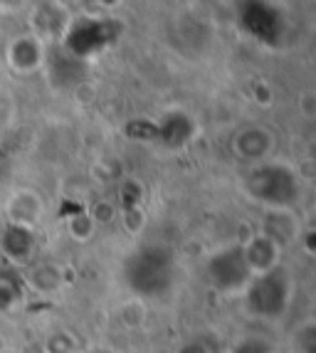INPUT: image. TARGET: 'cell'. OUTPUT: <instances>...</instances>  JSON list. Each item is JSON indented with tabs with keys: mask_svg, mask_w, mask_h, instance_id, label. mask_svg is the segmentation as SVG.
<instances>
[{
	"mask_svg": "<svg viewBox=\"0 0 316 353\" xmlns=\"http://www.w3.org/2000/svg\"><path fill=\"white\" fill-rule=\"evenodd\" d=\"M124 279L139 296H164L176 282V259L161 245H146L126 257Z\"/></svg>",
	"mask_w": 316,
	"mask_h": 353,
	"instance_id": "1",
	"label": "cell"
},
{
	"mask_svg": "<svg viewBox=\"0 0 316 353\" xmlns=\"http://www.w3.org/2000/svg\"><path fill=\"white\" fill-rule=\"evenodd\" d=\"M245 185L247 193L270 210H289L299 198V176L284 163H257Z\"/></svg>",
	"mask_w": 316,
	"mask_h": 353,
	"instance_id": "2",
	"label": "cell"
},
{
	"mask_svg": "<svg viewBox=\"0 0 316 353\" xmlns=\"http://www.w3.org/2000/svg\"><path fill=\"white\" fill-rule=\"evenodd\" d=\"M294 299V282L284 267H277L264 274H255L245 287V301L255 316L259 319H282L287 314Z\"/></svg>",
	"mask_w": 316,
	"mask_h": 353,
	"instance_id": "3",
	"label": "cell"
},
{
	"mask_svg": "<svg viewBox=\"0 0 316 353\" xmlns=\"http://www.w3.org/2000/svg\"><path fill=\"white\" fill-rule=\"evenodd\" d=\"M119 30H121V25H117L114 20L82 15V18L67 23L62 45H65V52L79 62V59L94 57L104 48H109L119 37Z\"/></svg>",
	"mask_w": 316,
	"mask_h": 353,
	"instance_id": "4",
	"label": "cell"
},
{
	"mask_svg": "<svg viewBox=\"0 0 316 353\" xmlns=\"http://www.w3.org/2000/svg\"><path fill=\"white\" fill-rule=\"evenodd\" d=\"M208 277H210L213 287L230 294V292H245L250 284L252 272L245 262L240 245H230V248L217 250L210 259H208Z\"/></svg>",
	"mask_w": 316,
	"mask_h": 353,
	"instance_id": "5",
	"label": "cell"
},
{
	"mask_svg": "<svg viewBox=\"0 0 316 353\" xmlns=\"http://www.w3.org/2000/svg\"><path fill=\"white\" fill-rule=\"evenodd\" d=\"M230 148L237 159L247 161V163H264L275 148V134L259 124L242 126L240 131H235Z\"/></svg>",
	"mask_w": 316,
	"mask_h": 353,
	"instance_id": "6",
	"label": "cell"
},
{
	"mask_svg": "<svg viewBox=\"0 0 316 353\" xmlns=\"http://www.w3.org/2000/svg\"><path fill=\"white\" fill-rule=\"evenodd\" d=\"M6 57L8 65L18 74H35L45 65V45L32 32H25V35H18L8 45Z\"/></svg>",
	"mask_w": 316,
	"mask_h": 353,
	"instance_id": "7",
	"label": "cell"
},
{
	"mask_svg": "<svg viewBox=\"0 0 316 353\" xmlns=\"http://www.w3.org/2000/svg\"><path fill=\"white\" fill-rule=\"evenodd\" d=\"M8 220L10 225H18V228L35 230L40 225L42 215H45V201L42 195L32 188H18L15 193L8 198Z\"/></svg>",
	"mask_w": 316,
	"mask_h": 353,
	"instance_id": "8",
	"label": "cell"
},
{
	"mask_svg": "<svg viewBox=\"0 0 316 353\" xmlns=\"http://www.w3.org/2000/svg\"><path fill=\"white\" fill-rule=\"evenodd\" d=\"M35 248H37L35 230L18 228V225H10V223L0 230V252L6 254V259L12 262V265H28L30 259L35 257Z\"/></svg>",
	"mask_w": 316,
	"mask_h": 353,
	"instance_id": "9",
	"label": "cell"
},
{
	"mask_svg": "<svg viewBox=\"0 0 316 353\" xmlns=\"http://www.w3.org/2000/svg\"><path fill=\"white\" fill-rule=\"evenodd\" d=\"M242 254H245V262L250 267L252 277H255V274H264V272H272L279 267L282 245H277L264 232H257L247 240V245H242Z\"/></svg>",
	"mask_w": 316,
	"mask_h": 353,
	"instance_id": "10",
	"label": "cell"
},
{
	"mask_svg": "<svg viewBox=\"0 0 316 353\" xmlns=\"http://www.w3.org/2000/svg\"><path fill=\"white\" fill-rule=\"evenodd\" d=\"M195 134V121L186 112H168L153 124V139L168 148H181Z\"/></svg>",
	"mask_w": 316,
	"mask_h": 353,
	"instance_id": "11",
	"label": "cell"
},
{
	"mask_svg": "<svg viewBox=\"0 0 316 353\" xmlns=\"http://www.w3.org/2000/svg\"><path fill=\"white\" fill-rule=\"evenodd\" d=\"M245 10L247 12H242V23L255 37L267 40V37L279 35V12H275V8L264 6V3H252Z\"/></svg>",
	"mask_w": 316,
	"mask_h": 353,
	"instance_id": "12",
	"label": "cell"
},
{
	"mask_svg": "<svg viewBox=\"0 0 316 353\" xmlns=\"http://www.w3.org/2000/svg\"><path fill=\"white\" fill-rule=\"evenodd\" d=\"M30 20H32V35L37 37V40L45 42L47 37H62L65 35V28H67V15L62 8L57 6H40L35 8V12L30 15Z\"/></svg>",
	"mask_w": 316,
	"mask_h": 353,
	"instance_id": "13",
	"label": "cell"
},
{
	"mask_svg": "<svg viewBox=\"0 0 316 353\" xmlns=\"http://www.w3.org/2000/svg\"><path fill=\"white\" fill-rule=\"evenodd\" d=\"M59 284H62V272L55 265H40L30 272V287L42 294H52L57 292Z\"/></svg>",
	"mask_w": 316,
	"mask_h": 353,
	"instance_id": "14",
	"label": "cell"
},
{
	"mask_svg": "<svg viewBox=\"0 0 316 353\" xmlns=\"http://www.w3.org/2000/svg\"><path fill=\"white\" fill-rule=\"evenodd\" d=\"M23 299V282L12 272H0V312H10Z\"/></svg>",
	"mask_w": 316,
	"mask_h": 353,
	"instance_id": "15",
	"label": "cell"
},
{
	"mask_svg": "<svg viewBox=\"0 0 316 353\" xmlns=\"http://www.w3.org/2000/svg\"><path fill=\"white\" fill-rule=\"evenodd\" d=\"M67 230H70V235L75 237V240L84 242V240H92L94 237L97 225L92 223L89 212H77V215H72V218L67 220Z\"/></svg>",
	"mask_w": 316,
	"mask_h": 353,
	"instance_id": "16",
	"label": "cell"
},
{
	"mask_svg": "<svg viewBox=\"0 0 316 353\" xmlns=\"http://www.w3.org/2000/svg\"><path fill=\"white\" fill-rule=\"evenodd\" d=\"M119 319H121V324L126 326V329H139V326L144 324V319H146L144 304H139V301L124 304L121 312H119Z\"/></svg>",
	"mask_w": 316,
	"mask_h": 353,
	"instance_id": "17",
	"label": "cell"
},
{
	"mask_svg": "<svg viewBox=\"0 0 316 353\" xmlns=\"http://www.w3.org/2000/svg\"><path fill=\"white\" fill-rule=\"evenodd\" d=\"M121 225H124V230H126V232L136 235V232H141V228L146 225V215H144V210H141L139 205L124 208V210H121Z\"/></svg>",
	"mask_w": 316,
	"mask_h": 353,
	"instance_id": "18",
	"label": "cell"
},
{
	"mask_svg": "<svg viewBox=\"0 0 316 353\" xmlns=\"http://www.w3.org/2000/svg\"><path fill=\"white\" fill-rule=\"evenodd\" d=\"M117 215H119V210L109 201H99L92 208V212H89V218H92L94 225H109L117 220Z\"/></svg>",
	"mask_w": 316,
	"mask_h": 353,
	"instance_id": "19",
	"label": "cell"
},
{
	"mask_svg": "<svg viewBox=\"0 0 316 353\" xmlns=\"http://www.w3.org/2000/svg\"><path fill=\"white\" fill-rule=\"evenodd\" d=\"M12 119H15V99L8 89L0 87V131L8 129L12 124Z\"/></svg>",
	"mask_w": 316,
	"mask_h": 353,
	"instance_id": "20",
	"label": "cell"
},
{
	"mask_svg": "<svg viewBox=\"0 0 316 353\" xmlns=\"http://www.w3.org/2000/svg\"><path fill=\"white\" fill-rule=\"evenodd\" d=\"M75 99L82 101V104H92L97 99V87L92 82H79L75 87Z\"/></svg>",
	"mask_w": 316,
	"mask_h": 353,
	"instance_id": "21",
	"label": "cell"
},
{
	"mask_svg": "<svg viewBox=\"0 0 316 353\" xmlns=\"http://www.w3.org/2000/svg\"><path fill=\"white\" fill-rule=\"evenodd\" d=\"M299 112L304 114V117H314L316 112V97L311 92H304V94L299 97Z\"/></svg>",
	"mask_w": 316,
	"mask_h": 353,
	"instance_id": "22",
	"label": "cell"
},
{
	"mask_svg": "<svg viewBox=\"0 0 316 353\" xmlns=\"http://www.w3.org/2000/svg\"><path fill=\"white\" fill-rule=\"evenodd\" d=\"M178 353H210V351L205 348V343L193 341V343H186L183 348H178Z\"/></svg>",
	"mask_w": 316,
	"mask_h": 353,
	"instance_id": "23",
	"label": "cell"
},
{
	"mask_svg": "<svg viewBox=\"0 0 316 353\" xmlns=\"http://www.w3.org/2000/svg\"><path fill=\"white\" fill-rule=\"evenodd\" d=\"M84 353H117L112 346H92V348H87Z\"/></svg>",
	"mask_w": 316,
	"mask_h": 353,
	"instance_id": "24",
	"label": "cell"
}]
</instances>
